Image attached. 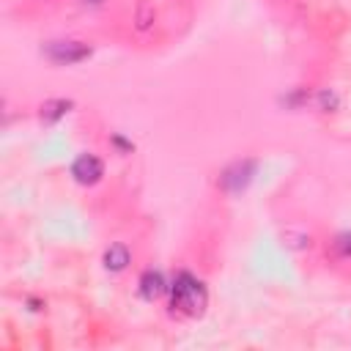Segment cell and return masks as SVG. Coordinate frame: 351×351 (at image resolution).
<instances>
[{
	"label": "cell",
	"mask_w": 351,
	"mask_h": 351,
	"mask_svg": "<svg viewBox=\"0 0 351 351\" xmlns=\"http://www.w3.org/2000/svg\"><path fill=\"white\" fill-rule=\"evenodd\" d=\"M321 107H324V110H332V107H335V96H332L329 90L321 93Z\"/></svg>",
	"instance_id": "obj_10"
},
{
	"label": "cell",
	"mask_w": 351,
	"mask_h": 351,
	"mask_svg": "<svg viewBox=\"0 0 351 351\" xmlns=\"http://www.w3.org/2000/svg\"><path fill=\"white\" fill-rule=\"evenodd\" d=\"M41 55L58 66H71V63L90 58V44L77 41V38H58V41H47L41 47Z\"/></svg>",
	"instance_id": "obj_2"
},
{
	"label": "cell",
	"mask_w": 351,
	"mask_h": 351,
	"mask_svg": "<svg viewBox=\"0 0 351 351\" xmlns=\"http://www.w3.org/2000/svg\"><path fill=\"white\" fill-rule=\"evenodd\" d=\"M335 252L343 255V258L351 255V230H346V233H340V236L335 239Z\"/></svg>",
	"instance_id": "obj_9"
},
{
	"label": "cell",
	"mask_w": 351,
	"mask_h": 351,
	"mask_svg": "<svg viewBox=\"0 0 351 351\" xmlns=\"http://www.w3.org/2000/svg\"><path fill=\"white\" fill-rule=\"evenodd\" d=\"M151 22H154V8H151V3L143 0V3L137 5V27H140V30H148Z\"/></svg>",
	"instance_id": "obj_8"
},
{
	"label": "cell",
	"mask_w": 351,
	"mask_h": 351,
	"mask_svg": "<svg viewBox=\"0 0 351 351\" xmlns=\"http://www.w3.org/2000/svg\"><path fill=\"white\" fill-rule=\"evenodd\" d=\"M137 288H140V296H143L145 302H156V299L167 291L165 277H162V271H156V269H145V271L140 274Z\"/></svg>",
	"instance_id": "obj_5"
},
{
	"label": "cell",
	"mask_w": 351,
	"mask_h": 351,
	"mask_svg": "<svg viewBox=\"0 0 351 351\" xmlns=\"http://www.w3.org/2000/svg\"><path fill=\"white\" fill-rule=\"evenodd\" d=\"M206 288L203 282L189 274V271H178L176 280H173V288H170V307L176 313H184V315H200L203 307H206Z\"/></svg>",
	"instance_id": "obj_1"
},
{
	"label": "cell",
	"mask_w": 351,
	"mask_h": 351,
	"mask_svg": "<svg viewBox=\"0 0 351 351\" xmlns=\"http://www.w3.org/2000/svg\"><path fill=\"white\" fill-rule=\"evenodd\" d=\"M101 261H104V269L107 271H123L129 266V261H132V252H129L126 244H110L104 250V258Z\"/></svg>",
	"instance_id": "obj_6"
},
{
	"label": "cell",
	"mask_w": 351,
	"mask_h": 351,
	"mask_svg": "<svg viewBox=\"0 0 351 351\" xmlns=\"http://www.w3.org/2000/svg\"><path fill=\"white\" fill-rule=\"evenodd\" d=\"M71 176H74L77 184L93 186V184L104 176V165H101V159L93 156V154H80V156L71 162Z\"/></svg>",
	"instance_id": "obj_3"
},
{
	"label": "cell",
	"mask_w": 351,
	"mask_h": 351,
	"mask_svg": "<svg viewBox=\"0 0 351 351\" xmlns=\"http://www.w3.org/2000/svg\"><path fill=\"white\" fill-rule=\"evenodd\" d=\"M252 173H255V162H250V159H244V162H236V165H230L222 176H219V184H222V189H228V192H241V189H247V184L252 181Z\"/></svg>",
	"instance_id": "obj_4"
},
{
	"label": "cell",
	"mask_w": 351,
	"mask_h": 351,
	"mask_svg": "<svg viewBox=\"0 0 351 351\" xmlns=\"http://www.w3.org/2000/svg\"><path fill=\"white\" fill-rule=\"evenodd\" d=\"M82 3H90V5H99L101 0H82Z\"/></svg>",
	"instance_id": "obj_11"
},
{
	"label": "cell",
	"mask_w": 351,
	"mask_h": 351,
	"mask_svg": "<svg viewBox=\"0 0 351 351\" xmlns=\"http://www.w3.org/2000/svg\"><path fill=\"white\" fill-rule=\"evenodd\" d=\"M71 110V99H49L41 104V118L47 123H55L58 118H63L66 112Z\"/></svg>",
	"instance_id": "obj_7"
}]
</instances>
